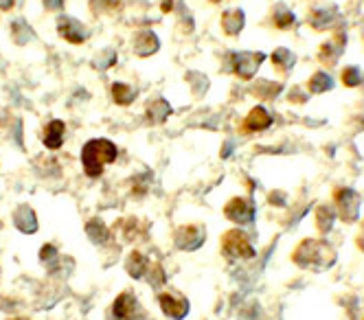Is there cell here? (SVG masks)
<instances>
[{
    "mask_svg": "<svg viewBox=\"0 0 364 320\" xmlns=\"http://www.w3.org/2000/svg\"><path fill=\"white\" fill-rule=\"evenodd\" d=\"M220 25H222V31H224L226 35H239L241 31H244V27H246V14H244V9H239V7L226 9L224 14H222Z\"/></svg>",
    "mask_w": 364,
    "mask_h": 320,
    "instance_id": "14",
    "label": "cell"
},
{
    "mask_svg": "<svg viewBox=\"0 0 364 320\" xmlns=\"http://www.w3.org/2000/svg\"><path fill=\"white\" fill-rule=\"evenodd\" d=\"M209 3H220V0H209Z\"/></svg>",
    "mask_w": 364,
    "mask_h": 320,
    "instance_id": "35",
    "label": "cell"
},
{
    "mask_svg": "<svg viewBox=\"0 0 364 320\" xmlns=\"http://www.w3.org/2000/svg\"><path fill=\"white\" fill-rule=\"evenodd\" d=\"M334 86H336V79L330 73H327V70H316V73H314L310 77V81H307V90L312 94L330 92V90H334Z\"/></svg>",
    "mask_w": 364,
    "mask_h": 320,
    "instance_id": "19",
    "label": "cell"
},
{
    "mask_svg": "<svg viewBox=\"0 0 364 320\" xmlns=\"http://www.w3.org/2000/svg\"><path fill=\"white\" fill-rule=\"evenodd\" d=\"M161 49V40L156 38L154 31H139L134 35V42H132V51L139 57H150Z\"/></svg>",
    "mask_w": 364,
    "mask_h": 320,
    "instance_id": "13",
    "label": "cell"
},
{
    "mask_svg": "<svg viewBox=\"0 0 364 320\" xmlns=\"http://www.w3.org/2000/svg\"><path fill=\"white\" fill-rule=\"evenodd\" d=\"M272 25H274L276 29H281V31L292 29V27L296 25L294 11H292V9H287L283 3H276L274 9H272Z\"/></svg>",
    "mask_w": 364,
    "mask_h": 320,
    "instance_id": "20",
    "label": "cell"
},
{
    "mask_svg": "<svg viewBox=\"0 0 364 320\" xmlns=\"http://www.w3.org/2000/svg\"><path fill=\"white\" fill-rule=\"evenodd\" d=\"M117 145L108 138H92L81 147V167L88 178H99L105 164L117 160Z\"/></svg>",
    "mask_w": 364,
    "mask_h": 320,
    "instance_id": "2",
    "label": "cell"
},
{
    "mask_svg": "<svg viewBox=\"0 0 364 320\" xmlns=\"http://www.w3.org/2000/svg\"><path fill=\"white\" fill-rule=\"evenodd\" d=\"M292 264L303 270L323 272L336 264V250L325 239H303L292 253Z\"/></svg>",
    "mask_w": 364,
    "mask_h": 320,
    "instance_id": "1",
    "label": "cell"
},
{
    "mask_svg": "<svg viewBox=\"0 0 364 320\" xmlns=\"http://www.w3.org/2000/svg\"><path fill=\"white\" fill-rule=\"evenodd\" d=\"M272 125V114L265 105H254V108L244 118V129L246 132H263Z\"/></svg>",
    "mask_w": 364,
    "mask_h": 320,
    "instance_id": "11",
    "label": "cell"
},
{
    "mask_svg": "<svg viewBox=\"0 0 364 320\" xmlns=\"http://www.w3.org/2000/svg\"><path fill=\"white\" fill-rule=\"evenodd\" d=\"M145 116H148V121L152 125H163L169 116H172V105H169L167 99L163 97H156L150 105L148 110H145Z\"/></svg>",
    "mask_w": 364,
    "mask_h": 320,
    "instance_id": "16",
    "label": "cell"
},
{
    "mask_svg": "<svg viewBox=\"0 0 364 320\" xmlns=\"http://www.w3.org/2000/svg\"><path fill=\"white\" fill-rule=\"evenodd\" d=\"M110 320H134V318H143L136 296L132 292H123L117 296V301L112 303V312H110Z\"/></svg>",
    "mask_w": 364,
    "mask_h": 320,
    "instance_id": "9",
    "label": "cell"
},
{
    "mask_svg": "<svg viewBox=\"0 0 364 320\" xmlns=\"http://www.w3.org/2000/svg\"><path fill=\"white\" fill-rule=\"evenodd\" d=\"M334 209L338 220H343L345 224H354L360 220V195L354 189L341 186L334 191Z\"/></svg>",
    "mask_w": 364,
    "mask_h": 320,
    "instance_id": "4",
    "label": "cell"
},
{
    "mask_svg": "<svg viewBox=\"0 0 364 320\" xmlns=\"http://www.w3.org/2000/svg\"><path fill=\"white\" fill-rule=\"evenodd\" d=\"M11 35H14L16 44H29L33 40V31L24 20H14V25H11Z\"/></svg>",
    "mask_w": 364,
    "mask_h": 320,
    "instance_id": "27",
    "label": "cell"
},
{
    "mask_svg": "<svg viewBox=\"0 0 364 320\" xmlns=\"http://www.w3.org/2000/svg\"><path fill=\"white\" fill-rule=\"evenodd\" d=\"M283 90V84H276V81H268V79H263V81H257L252 88V92L257 94L259 99L263 101H270V99H276L279 94H281Z\"/></svg>",
    "mask_w": 364,
    "mask_h": 320,
    "instance_id": "25",
    "label": "cell"
},
{
    "mask_svg": "<svg viewBox=\"0 0 364 320\" xmlns=\"http://www.w3.org/2000/svg\"><path fill=\"white\" fill-rule=\"evenodd\" d=\"M174 242L180 250H198L204 244V228L202 226H180L174 235Z\"/></svg>",
    "mask_w": 364,
    "mask_h": 320,
    "instance_id": "10",
    "label": "cell"
},
{
    "mask_svg": "<svg viewBox=\"0 0 364 320\" xmlns=\"http://www.w3.org/2000/svg\"><path fill=\"white\" fill-rule=\"evenodd\" d=\"M356 244H358V248L364 253V220L360 222V231H358V235H356Z\"/></svg>",
    "mask_w": 364,
    "mask_h": 320,
    "instance_id": "31",
    "label": "cell"
},
{
    "mask_svg": "<svg viewBox=\"0 0 364 320\" xmlns=\"http://www.w3.org/2000/svg\"><path fill=\"white\" fill-rule=\"evenodd\" d=\"M14 320H27V318H14Z\"/></svg>",
    "mask_w": 364,
    "mask_h": 320,
    "instance_id": "36",
    "label": "cell"
},
{
    "mask_svg": "<svg viewBox=\"0 0 364 320\" xmlns=\"http://www.w3.org/2000/svg\"><path fill=\"white\" fill-rule=\"evenodd\" d=\"M159 305L165 316H169L172 320H182L189 314V303L185 299H178V296L172 294H159Z\"/></svg>",
    "mask_w": 364,
    "mask_h": 320,
    "instance_id": "12",
    "label": "cell"
},
{
    "mask_svg": "<svg viewBox=\"0 0 364 320\" xmlns=\"http://www.w3.org/2000/svg\"><path fill=\"white\" fill-rule=\"evenodd\" d=\"M103 62H99V64H92L94 68H99V70H108V68H110L114 62H117V53L114 51H108V53H103Z\"/></svg>",
    "mask_w": 364,
    "mask_h": 320,
    "instance_id": "30",
    "label": "cell"
},
{
    "mask_svg": "<svg viewBox=\"0 0 364 320\" xmlns=\"http://www.w3.org/2000/svg\"><path fill=\"white\" fill-rule=\"evenodd\" d=\"M57 33H59V38H64L70 44H83L88 40L86 25H81L79 20L70 18V16H59L57 18Z\"/></svg>",
    "mask_w": 364,
    "mask_h": 320,
    "instance_id": "8",
    "label": "cell"
},
{
    "mask_svg": "<svg viewBox=\"0 0 364 320\" xmlns=\"http://www.w3.org/2000/svg\"><path fill=\"white\" fill-rule=\"evenodd\" d=\"M341 81L345 88H358L362 81V70L360 66H345L341 73Z\"/></svg>",
    "mask_w": 364,
    "mask_h": 320,
    "instance_id": "28",
    "label": "cell"
},
{
    "mask_svg": "<svg viewBox=\"0 0 364 320\" xmlns=\"http://www.w3.org/2000/svg\"><path fill=\"white\" fill-rule=\"evenodd\" d=\"M14 7V0H0V9H11Z\"/></svg>",
    "mask_w": 364,
    "mask_h": 320,
    "instance_id": "34",
    "label": "cell"
},
{
    "mask_svg": "<svg viewBox=\"0 0 364 320\" xmlns=\"http://www.w3.org/2000/svg\"><path fill=\"white\" fill-rule=\"evenodd\" d=\"M44 5H46V9H62L64 7V0H44Z\"/></svg>",
    "mask_w": 364,
    "mask_h": 320,
    "instance_id": "32",
    "label": "cell"
},
{
    "mask_svg": "<svg viewBox=\"0 0 364 320\" xmlns=\"http://www.w3.org/2000/svg\"><path fill=\"white\" fill-rule=\"evenodd\" d=\"M338 220L336 215V209L330 206V204H321L316 209V228L325 235V233H330L334 228V222Z\"/></svg>",
    "mask_w": 364,
    "mask_h": 320,
    "instance_id": "24",
    "label": "cell"
},
{
    "mask_svg": "<svg viewBox=\"0 0 364 320\" xmlns=\"http://www.w3.org/2000/svg\"><path fill=\"white\" fill-rule=\"evenodd\" d=\"M362 320H364V318H362Z\"/></svg>",
    "mask_w": 364,
    "mask_h": 320,
    "instance_id": "37",
    "label": "cell"
},
{
    "mask_svg": "<svg viewBox=\"0 0 364 320\" xmlns=\"http://www.w3.org/2000/svg\"><path fill=\"white\" fill-rule=\"evenodd\" d=\"M222 255L230 262H248L257 255V250H254L250 237L244 231L233 228L222 235Z\"/></svg>",
    "mask_w": 364,
    "mask_h": 320,
    "instance_id": "3",
    "label": "cell"
},
{
    "mask_svg": "<svg viewBox=\"0 0 364 320\" xmlns=\"http://www.w3.org/2000/svg\"><path fill=\"white\" fill-rule=\"evenodd\" d=\"M86 235L94 244H105L108 239H110V228H108L99 217H94L86 224Z\"/></svg>",
    "mask_w": 364,
    "mask_h": 320,
    "instance_id": "26",
    "label": "cell"
},
{
    "mask_svg": "<svg viewBox=\"0 0 364 320\" xmlns=\"http://www.w3.org/2000/svg\"><path fill=\"white\" fill-rule=\"evenodd\" d=\"M224 217L230 220L237 226H248L254 222V202L248 198H233L224 206Z\"/></svg>",
    "mask_w": 364,
    "mask_h": 320,
    "instance_id": "6",
    "label": "cell"
},
{
    "mask_svg": "<svg viewBox=\"0 0 364 320\" xmlns=\"http://www.w3.org/2000/svg\"><path fill=\"white\" fill-rule=\"evenodd\" d=\"M128 275L132 279H143L145 275H148V270H150V262H148V257L141 255L139 250H132L130 257H128Z\"/></svg>",
    "mask_w": 364,
    "mask_h": 320,
    "instance_id": "21",
    "label": "cell"
},
{
    "mask_svg": "<svg viewBox=\"0 0 364 320\" xmlns=\"http://www.w3.org/2000/svg\"><path fill=\"white\" fill-rule=\"evenodd\" d=\"M161 7H163V11H167V14H169V11H174V3H172V0H163Z\"/></svg>",
    "mask_w": 364,
    "mask_h": 320,
    "instance_id": "33",
    "label": "cell"
},
{
    "mask_svg": "<svg viewBox=\"0 0 364 320\" xmlns=\"http://www.w3.org/2000/svg\"><path fill=\"white\" fill-rule=\"evenodd\" d=\"M307 25L316 31H332L341 25V9L336 5H323V7L312 9Z\"/></svg>",
    "mask_w": 364,
    "mask_h": 320,
    "instance_id": "7",
    "label": "cell"
},
{
    "mask_svg": "<svg viewBox=\"0 0 364 320\" xmlns=\"http://www.w3.org/2000/svg\"><path fill=\"white\" fill-rule=\"evenodd\" d=\"M64 132H66V125L64 121H59V118H53V121H48V125L44 127L42 132V143L46 149H59L64 145Z\"/></svg>",
    "mask_w": 364,
    "mask_h": 320,
    "instance_id": "15",
    "label": "cell"
},
{
    "mask_svg": "<svg viewBox=\"0 0 364 320\" xmlns=\"http://www.w3.org/2000/svg\"><path fill=\"white\" fill-rule=\"evenodd\" d=\"M14 224L20 233H27V235H33L38 231V217H35L31 206H18L14 213Z\"/></svg>",
    "mask_w": 364,
    "mask_h": 320,
    "instance_id": "17",
    "label": "cell"
},
{
    "mask_svg": "<svg viewBox=\"0 0 364 320\" xmlns=\"http://www.w3.org/2000/svg\"><path fill=\"white\" fill-rule=\"evenodd\" d=\"M268 59V55L261 51H239L233 55V73L239 79H252L259 73L261 64Z\"/></svg>",
    "mask_w": 364,
    "mask_h": 320,
    "instance_id": "5",
    "label": "cell"
},
{
    "mask_svg": "<svg viewBox=\"0 0 364 320\" xmlns=\"http://www.w3.org/2000/svg\"><path fill=\"white\" fill-rule=\"evenodd\" d=\"M343 49H345V40H343V42L338 40V38H336V40H330V42L321 44L318 59H321V62H325L327 66H334V64L338 62V57H341Z\"/></svg>",
    "mask_w": 364,
    "mask_h": 320,
    "instance_id": "22",
    "label": "cell"
},
{
    "mask_svg": "<svg viewBox=\"0 0 364 320\" xmlns=\"http://www.w3.org/2000/svg\"><path fill=\"white\" fill-rule=\"evenodd\" d=\"M270 62H272V66L279 70V73L287 75L290 70L294 68V64H296V55H294V51L285 49V46H279V49H274L270 53Z\"/></svg>",
    "mask_w": 364,
    "mask_h": 320,
    "instance_id": "18",
    "label": "cell"
},
{
    "mask_svg": "<svg viewBox=\"0 0 364 320\" xmlns=\"http://www.w3.org/2000/svg\"><path fill=\"white\" fill-rule=\"evenodd\" d=\"M112 99L117 105H130L132 101H134L139 97V90L134 86L130 84H123V81H117V84H112Z\"/></svg>",
    "mask_w": 364,
    "mask_h": 320,
    "instance_id": "23",
    "label": "cell"
},
{
    "mask_svg": "<svg viewBox=\"0 0 364 320\" xmlns=\"http://www.w3.org/2000/svg\"><path fill=\"white\" fill-rule=\"evenodd\" d=\"M40 259H42V264H46L48 268H53V262L57 259V250L51 244H46V246H42V250H40Z\"/></svg>",
    "mask_w": 364,
    "mask_h": 320,
    "instance_id": "29",
    "label": "cell"
}]
</instances>
